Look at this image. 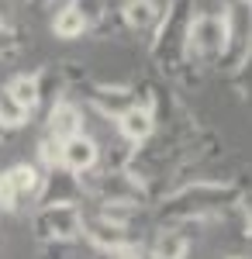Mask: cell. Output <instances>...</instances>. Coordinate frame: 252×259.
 Wrapping results in <instances>:
<instances>
[{
    "label": "cell",
    "mask_w": 252,
    "mask_h": 259,
    "mask_svg": "<svg viewBox=\"0 0 252 259\" xmlns=\"http://www.w3.org/2000/svg\"><path fill=\"white\" fill-rule=\"evenodd\" d=\"M238 194H242V187L232 180H194V183L180 187L173 194H166L159 214L173 228L176 225H197V221L238 204Z\"/></svg>",
    "instance_id": "obj_1"
},
{
    "label": "cell",
    "mask_w": 252,
    "mask_h": 259,
    "mask_svg": "<svg viewBox=\"0 0 252 259\" xmlns=\"http://www.w3.org/2000/svg\"><path fill=\"white\" fill-rule=\"evenodd\" d=\"M190 18H194V0H170L166 11L159 14L152 38V59L162 69H176L183 62V41H187Z\"/></svg>",
    "instance_id": "obj_2"
},
{
    "label": "cell",
    "mask_w": 252,
    "mask_h": 259,
    "mask_svg": "<svg viewBox=\"0 0 252 259\" xmlns=\"http://www.w3.org/2000/svg\"><path fill=\"white\" fill-rule=\"evenodd\" d=\"M83 218L79 204H41L31 218V232L45 245H66L83 235Z\"/></svg>",
    "instance_id": "obj_3"
},
{
    "label": "cell",
    "mask_w": 252,
    "mask_h": 259,
    "mask_svg": "<svg viewBox=\"0 0 252 259\" xmlns=\"http://www.w3.org/2000/svg\"><path fill=\"white\" fill-rule=\"evenodd\" d=\"M228 41V28H225V14H211V11H194L190 28H187V41H183V59L197 62H218Z\"/></svg>",
    "instance_id": "obj_4"
},
{
    "label": "cell",
    "mask_w": 252,
    "mask_h": 259,
    "mask_svg": "<svg viewBox=\"0 0 252 259\" xmlns=\"http://www.w3.org/2000/svg\"><path fill=\"white\" fill-rule=\"evenodd\" d=\"M87 104L97 111L100 118L117 121L132 104H138L135 90L124 83H87Z\"/></svg>",
    "instance_id": "obj_5"
},
{
    "label": "cell",
    "mask_w": 252,
    "mask_h": 259,
    "mask_svg": "<svg viewBox=\"0 0 252 259\" xmlns=\"http://www.w3.org/2000/svg\"><path fill=\"white\" fill-rule=\"evenodd\" d=\"M83 239L90 242L94 249H100V252H121V249H135L138 239L132 228H121V225H111V221L104 218H83Z\"/></svg>",
    "instance_id": "obj_6"
},
{
    "label": "cell",
    "mask_w": 252,
    "mask_h": 259,
    "mask_svg": "<svg viewBox=\"0 0 252 259\" xmlns=\"http://www.w3.org/2000/svg\"><path fill=\"white\" fill-rule=\"evenodd\" d=\"M59 166L73 177L90 173L100 166V145L90 135H73V139L59 142Z\"/></svg>",
    "instance_id": "obj_7"
},
{
    "label": "cell",
    "mask_w": 252,
    "mask_h": 259,
    "mask_svg": "<svg viewBox=\"0 0 252 259\" xmlns=\"http://www.w3.org/2000/svg\"><path fill=\"white\" fill-rule=\"evenodd\" d=\"M79 194H83L79 180L59 166V169L41 173V187H38V194H35V200L38 204H76Z\"/></svg>",
    "instance_id": "obj_8"
},
{
    "label": "cell",
    "mask_w": 252,
    "mask_h": 259,
    "mask_svg": "<svg viewBox=\"0 0 252 259\" xmlns=\"http://www.w3.org/2000/svg\"><path fill=\"white\" fill-rule=\"evenodd\" d=\"M117 132L128 145H145V142L155 135V114L149 104H132L121 118H117Z\"/></svg>",
    "instance_id": "obj_9"
},
{
    "label": "cell",
    "mask_w": 252,
    "mask_h": 259,
    "mask_svg": "<svg viewBox=\"0 0 252 259\" xmlns=\"http://www.w3.org/2000/svg\"><path fill=\"white\" fill-rule=\"evenodd\" d=\"M73 135H83V111L69 100H56L49 111V139L66 142Z\"/></svg>",
    "instance_id": "obj_10"
},
{
    "label": "cell",
    "mask_w": 252,
    "mask_h": 259,
    "mask_svg": "<svg viewBox=\"0 0 252 259\" xmlns=\"http://www.w3.org/2000/svg\"><path fill=\"white\" fill-rule=\"evenodd\" d=\"M87 28H90V21L83 18V11H79L73 0H69V4H62V7L56 11V18H52V35L62 38V41L83 38V35H87Z\"/></svg>",
    "instance_id": "obj_11"
},
{
    "label": "cell",
    "mask_w": 252,
    "mask_h": 259,
    "mask_svg": "<svg viewBox=\"0 0 252 259\" xmlns=\"http://www.w3.org/2000/svg\"><path fill=\"white\" fill-rule=\"evenodd\" d=\"M159 14H162V7L155 0H124V7H121V21L132 31H149V28H155Z\"/></svg>",
    "instance_id": "obj_12"
},
{
    "label": "cell",
    "mask_w": 252,
    "mask_h": 259,
    "mask_svg": "<svg viewBox=\"0 0 252 259\" xmlns=\"http://www.w3.org/2000/svg\"><path fill=\"white\" fill-rule=\"evenodd\" d=\"M4 90L18 100L28 114H35V107L41 104V76H38V73H21V76H14Z\"/></svg>",
    "instance_id": "obj_13"
},
{
    "label": "cell",
    "mask_w": 252,
    "mask_h": 259,
    "mask_svg": "<svg viewBox=\"0 0 252 259\" xmlns=\"http://www.w3.org/2000/svg\"><path fill=\"white\" fill-rule=\"evenodd\" d=\"M190 252V239L180 232V228H162L152 242V259H187Z\"/></svg>",
    "instance_id": "obj_14"
},
{
    "label": "cell",
    "mask_w": 252,
    "mask_h": 259,
    "mask_svg": "<svg viewBox=\"0 0 252 259\" xmlns=\"http://www.w3.org/2000/svg\"><path fill=\"white\" fill-rule=\"evenodd\" d=\"M7 177H11V187H14L18 200L35 197L38 187H41V169H38V166H31V162H18V166H11Z\"/></svg>",
    "instance_id": "obj_15"
},
{
    "label": "cell",
    "mask_w": 252,
    "mask_h": 259,
    "mask_svg": "<svg viewBox=\"0 0 252 259\" xmlns=\"http://www.w3.org/2000/svg\"><path fill=\"white\" fill-rule=\"evenodd\" d=\"M28 118H31V114L21 107L18 100L11 97L7 90H0V128H4V132H18V128L28 124Z\"/></svg>",
    "instance_id": "obj_16"
},
{
    "label": "cell",
    "mask_w": 252,
    "mask_h": 259,
    "mask_svg": "<svg viewBox=\"0 0 252 259\" xmlns=\"http://www.w3.org/2000/svg\"><path fill=\"white\" fill-rule=\"evenodd\" d=\"M38 162L45 166V173H49V169H59V142L56 139L45 135V139L38 142Z\"/></svg>",
    "instance_id": "obj_17"
},
{
    "label": "cell",
    "mask_w": 252,
    "mask_h": 259,
    "mask_svg": "<svg viewBox=\"0 0 252 259\" xmlns=\"http://www.w3.org/2000/svg\"><path fill=\"white\" fill-rule=\"evenodd\" d=\"M0 211H18V194H14V187H11L7 169L0 173Z\"/></svg>",
    "instance_id": "obj_18"
},
{
    "label": "cell",
    "mask_w": 252,
    "mask_h": 259,
    "mask_svg": "<svg viewBox=\"0 0 252 259\" xmlns=\"http://www.w3.org/2000/svg\"><path fill=\"white\" fill-rule=\"evenodd\" d=\"M18 49H21V35L11 31V28H4V31H0V56H11V52H18Z\"/></svg>",
    "instance_id": "obj_19"
},
{
    "label": "cell",
    "mask_w": 252,
    "mask_h": 259,
    "mask_svg": "<svg viewBox=\"0 0 252 259\" xmlns=\"http://www.w3.org/2000/svg\"><path fill=\"white\" fill-rule=\"evenodd\" d=\"M238 207L245 214V235H252V190H242L238 194Z\"/></svg>",
    "instance_id": "obj_20"
},
{
    "label": "cell",
    "mask_w": 252,
    "mask_h": 259,
    "mask_svg": "<svg viewBox=\"0 0 252 259\" xmlns=\"http://www.w3.org/2000/svg\"><path fill=\"white\" fill-rule=\"evenodd\" d=\"M235 73H238V76H245V90H249V87H252V49H249V56H245V62H242Z\"/></svg>",
    "instance_id": "obj_21"
},
{
    "label": "cell",
    "mask_w": 252,
    "mask_h": 259,
    "mask_svg": "<svg viewBox=\"0 0 252 259\" xmlns=\"http://www.w3.org/2000/svg\"><path fill=\"white\" fill-rule=\"evenodd\" d=\"M114 259H145V256H142V249L135 245V249H121V252H114Z\"/></svg>",
    "instance_id": "obj_22"
},
{
    "label": "cell",
    "mask_w": 252,
    "mask_h": 259,
    "mask_svg": "<svg viewBox=\"0 0 252 259\" xmlns=\"http://www.w3.org/2000/svg\"><path fill=\"white\" fill-rule=\"evenodd\" d=\"M28 4H31V7H49L52 0H28Z\"/></svg>",
    "instance_id": "obj_23"
},
{
    "label": "cell",
    "mask_w": 252,
    "mask_h": 259,
    "mask_svg": "<svg viewBox=\"0 0 252 259\" xmlns=\"http://www.w3.org/2000/svg\"><path fill=\"white\" fill-rule=\"evenodd\" d=\"M4 28H7V21H4V11H0V31H4Z\"/></svg>",
    "instance_id": "obj_24"
},
{
    "label": "cell",
    "mask_w": 252,
    "mask_h": 259,
    "mask_svg": "<svg viewBox=\"0 0 252 259\" xmlns=\"http://www.w3.org/2000/svg\"><path fill=\"white\" fill-rule=\"evenodd\" d=\"M228 259H245V256H228Z\"/></svg>",
    "instance_id": "obj_25"
},
{
    "label": "cell",
    "mask_w": 252,
    "mask_h": 259,
    "mask_svg": "<svg viewBox=\"0 0 252 259\" xmlns=\"http://www.w3.org/2000/svg\"><path fill=\"white\" fill-rule=\"evenodd\" d=\"M245 4H249V11H252V0H245Z\"/></svg>",
    "instance_id": "obj_26"
}]
</instances>
